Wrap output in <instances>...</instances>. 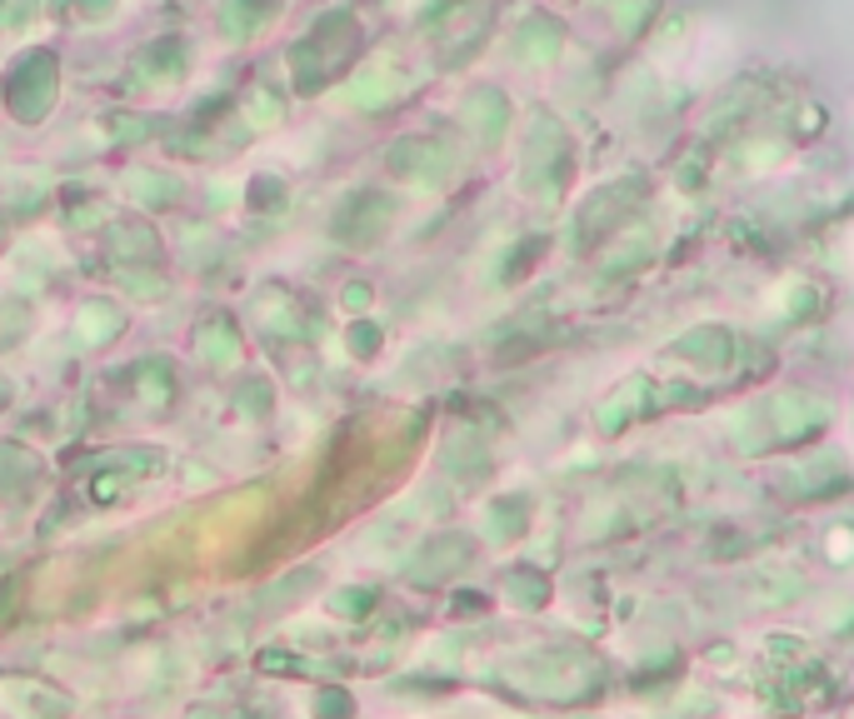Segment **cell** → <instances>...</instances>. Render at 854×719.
Returning <instances> with one entry per match:
<instances>
[{
	"mask_svg": "<svg viewBox=\"0 0 854 719\" xmlns=\"http://www.w3.org/2000/svg\"><path fill=\"white\" fill-rule=\"evenodd\" d=\"M340 36H356V25H350V15L335 11V15H325L296 50H290V65H296L300 91H321L325 75H335L345 60H350V46H340Z\"/></svg>",
	"mask_w": 854,
	"mask_h": 719,
	"instance_id": "cell-1",
	"label": "cell"
},
{
	"mask_svg": "<svg viewBox=\"0 0 854 719\" xmlns=\"http://www.w3.org/2000/svg\"><path fill=\"white\" fill-rule=\"evenodd\" d=\"M5 95H11V110L21 120H40L50 110V100H56V60L40 56V50L21 56L15 60V71H11Z\"/></svg>",
	"mask_w": 854,
	"mask_h": 719,
	"instance_id": "cell-2",
	"label": "cell"
},
{
	"mask_svg": "<svg viewBox=\"0 0 854 719\" xmlns=\"http://www.w3.org/2000/svg\"><path fill=\"white\" fill-rule=\"evenodd\" d=\"M385 225H390V201L370 190V195H350V201L335 211L330 236L340 240V245H375Z\"/></svg>",
	"mask_w": 854,
	"mask_h": 719,
	"instance_id": "cell-3",
	"label": "cell"
},
{
	"mask_svg": "<svg viewBox=\"0 0 854 719\" xmlns=\"http://www.w3.org/2000/svg\"><path fill=\"white\" fill-rule=\"evenodd\" d=\"M465 540H455V535H445V540H430L425 550L405 565V579H416V585H435V579H445L450 570H460L465 560Z\"/></svg>",
	"mask_w": 854,
	"mask_h": 719,
	"instance_id": "cell-4",
	"label": "cell"
},
{
	"mask_svg": "<svg viewBox=\"0 0 854 719\" xmlns=\"http://www.w3.org/2000/svg\"><path fill=\"white\" fill-rule=\"evenodd\" d=\"M40 484V460L21 445H0V500H25Z\"/></svg>",
	"mask_w": 854,
	"mask_h": 719,
	"instance_id": "cell-5",
	"label": "cell"
},
{
	"mask_svg": "<svg viewBox=\"0 0 854 719\" xmlns=\"http://www.w3.org/2000/svg\"><path fill=\"white\" fill-rule=\"evenodd\" d=\"M131 380H135V395H141L151 410H166V405L176 400V375H170V366L155 360V355H145L141 366L131 370Z\"/></svg>",
	"mask_w": 854,
	"mask_h": 719,
	"instance_id": "cell-6",
	"label": "cell"
},
{
	"mask_svg": "<svg viewBox=\"0 0 854 719\" xmlns=\"http://www.w3.org/2000/svg\"><path fill=\"white\" fill-rule=\"evenodd\" d=\"M270 15H275V0H226V5H220V31H226L230 40H245V36H255Z\"/></svg>",
	"mask_w": 854,
	"mask_h": 719,
	"instance_id": "cell-7",
	"label": "cell"
},
{
	"mask_svg": "<svg viewBox=\"0 0 854 719\" xmlns=\"http://www.w3.org/2000/svg\"><path fill=\"white\" fill-rule=\"evenodd\" d=\"M255 320H261L270 335H285V340H300V335H305V325H300V315L285 290H265V296L255 300Z\"/></svg>",
	"mask_w": 854,
	"mask_h": 719,
	"instance_id": "cell-8",
	"label": "cell"
},
{
	"mask_svg": "<svg viewBox=\"0 0 854 719\" xmlns=\"http://www.w3.org/2000/svg\"><path fill=\"white\" fill-rule=\"evenodd\" d=\"M110 250L120 255V265H141V260L160 255V240L141 220H125V225H110Z\"/></svg>",
	"mask_w": 854,
	"mask_h": 719,
	"instance_id": "cell-9",
	"label": "cell"
},
{
	"mask_svg": "<svg viewBox=\"0 0 854 719\" xmlns=\"http://www.w3.org/2000/svg\"><path fill=\"white\" fill-rule=\"evenodd\" d=\"M120 310L110 305V300H85L81 305V325H75V335H81V345H106L120 335Z\"/></svg>",
	"mask_w": 854,
	"mask_h": 719,
	"instance_id": "cell-10",
	"label": "cell"
},
{
	"mask_svg": "<svg viewBox=\"0 0 854 719\" xmlns=\"http://www.w3.org/2000/svg\"><path fill=\"white\" fill-rule=\"evenodd\" d=\"M160 450H110V455H100L95 460V470L100 475H120V480L131 484V480H145L151 470H160Z\"/></svg>",
	"mask_w": 854,
	"mask_h": 719,
	"instance_id": "cell-11",
	"label": "cell"
},
{
	"mask_svg": "<svg viewBox=\"0 0 854 719\" xmlns=\"http://www.w3.org/2000/svg\"><path fill=\"white\" fill-rule=\"evenodd\" d=\"M201 355L211 360L215 370H226V366H236V360H240V331L230 325L226 315H215L211 325L201 331Z\"/></svg>",
	"mask_w": 854,
	"mask_h": 719,
	"instance_id": "cell-12",
	"label": "cell"
},
{
	"mask_svg": "<svg viewBox=\"0 0 854 719\" xmlns=\"http://www.w3.org/2000/svg\"><path fill=\"white\" fill-rule=\"evenodd\" d=\"M135 75H151V81H180L185 75V50L176 46V40H155L151 50H145L141 60H135Z\"/></svg>",
	"mask_w": 854,
	"mask_h": 719,
	"instance_id": "cell-13",
	"label": "cell"
},
{
	"mask_svg": "<svg viewBox=\"0 0 854 719\" xmlns=\"http://www.w3.org/2000/svg\"><path fill=\"white\" fill-rule=\"evenodd\" d=\"M11 699L25 719H65L71 715V699L56 695V690H40V684H15Z\"/></svg>",
	"mask_w": 854,
	"mask_h": 719,
	"instance_id": "cell-14",
	"label": "cell"
},
{
	"mask_svg": "<svg viewBox=\"0 0 854 719\" xmlns=\"http://www.w3.org/2000/svg\"><path fill=\"white\" fill-rule=\"evenodd\" d=\"M131 195L141 205H176L180 180L176 176H160V170H135V176H131Z\"/></svg>",
	"mask_w": 854,
	"mask_h": 719,
	"instance_id": "cell-15",
	"label": "cell"
},
{
	"mask_svg": "<svg viewBox=\"0 0 854 719\" xmlns=\"http://www.w3.org/2000/svg\"><path fill=\"white\" fill-rule=\"evenodd\" d=\"M325 604H330L335 620H365V614L375 610V590H356V585H350V590H335Z\"/></svg>",
	"mask_w": 854,
	"mask_h": 719,
	"instance_id": "cell-16",
	"label": "cell"
},
{
	"mask_svg": "<svg viewBox=\"0 0 854 719\" xmlns=\"http://www.w3.org/2000/svg\"><path fill=\"white\" fill-rule=\"evenodd\" d=\"M120 280H125V290H131V296H141V300L166 296V275L145 271V265H120Z\"/></svg>",
	"mask_w": 854,
	"mask_h": 719,
	"instance_id": "cell-17",
	"label": "cell"
},
{
	"mask_svg": "<svg viewBox=\"0 0 854 719\" xmlns=\"http://www.w3.org/2000/svg\"><path fill=\"white\" fill-rule=\"evenodd\" d=\"M255 664H261L265 674H315V664L300 660V655H290V649H261Z\"/></svg>",
	"mask_w": 854,
	"mask_h": 719,
	"instance_id": "cell-18",
	"label": "cell"
},
{
	"mask_svg": "<svg viewBox=\"0 0 854 719\" xmlns=\"http://www.w3.org/2000/svg\"><path fill=\"white\" fill-rule=\"evenodd\" d=\"M356 715V699L345 695L340 684H321V695H315V719H350Z\"/></svg>",
	"mask_w": 854,
	"mask_h": 719,
	"instance_id": "cell-19",
	"label": "cell"
},
{
	"mask_svg": "<svg viewBox=\"0 0 854 719\" xmlns=\"http://www.w3.org/2000/svg\"><path fill=\"white\" fill-rule=\"evenodd\" d=\"M315 579H321V575H315V570H296V575L275 579V585L261 595V600H265V604H285V600H290V595H305L310 585H315Z\"/></svg>",
	"mask_w": 854,
	"mask_h": 719,
	"instance_id": "cell-20",
	"label": "cell"
},
{
	"mask_svg": "<svg viewBox=\"0 0 854 719\" xmlns=\"http://www.w3.org/2000/svg\"><path fill=\"white\" fill-rule=\"evenodd\" d=\"M250 116H255V125H275L285 116V100L275 91H250Z\"/></svg>",
	"mask_w": 854,
	"mask_h": 719,
	"instance_id": "cell-21",
	"label": "cell"
},
{
	"mask_svg": "<svg viewBox=\"0 0 854 719\" xmlns=\"http://www.w3.org/2000/svg\"><path fill=\"white\" fill-rule=\"evenodd\" d=\"M245 410L250 415H265V410H270V385H265V380H250V385H245Z\"/></svg>",
	"mask_w": 854,
	"mask_h": 719,
	"instance_id": "cell-22",
	"label": "cell"
},
{
	"mask_svg": "<svg viewBox=\"0 0 854 719\" xmlns=\"http://www.w3.org/2000/svg\"><path fill=\"white\" fill-rule=\"evenodd\" d=\"M275 195L285 201V185H275L270 176H261L255 185H250V201H255V205H275Z\"/></svg>",
	"mask_w": 854,
	"mask_h": 719,
	"instance_id": "cell-23",
	"label": "cell"
},
{
	"mask_svg": "<svg viewBox=\"0 0 854 719\" xmlns=\"http://www.w3.org/2000/svg\"><path fill=\"white\" fill-rule=\"evenodd\" d=\"M375 345H380V335L370 331V325H365V331H360V325H356V331H350V350H356V355H370V350H375Z\"/></svg>",
	"mask_w": 854,
	"mask_h": 719,
	"instance_id": "cell-24",
	"label": "cell"
},
{
	"mask_svg": "<svg viewBox=\"0 0 854 719\" xmlns=\"http://www.w3.org/2000/svg\"><path fill=\"white\" fill-rule=\"evenodd\" d=\"M15 610V579H0V620Z\"/></svg>",
	"mask_w": 854,
	"mask_h": 719,
	"instance_id": "cell-25",
	"label": "cell"
},
{
	"mask_svg": "<svg viewBox=\"0 0 854 719\" xmlns=\"http://www.w3.org/2000/svg\"><path fill=\"white\" fill-rule=\"evenodd\" d=\"M365 300H370L365 285H350V290H345V305H350V310H365Z\"/></svg>",
	"mask_w": 854,
	"mask_h": 719,
	"instance_id": "cell-26",
	"label": "cell"
},
{
	"mask_svg": "<svg viewBox=\"0 0 854 719\" xmlns=\"http://www.w3.org/2000/svg\"><path fill=\"white\" fill-rule=\"evenodd\" d=\"M11 400V380H0V405Z\"/></svg>",
	"mask_w": 854,
	"mask_h": 719,
	"instance_id": "cell-27",
	"label": "cell"
},
{
	"mask_svg": "<svg viewBox=\"0 0 854 719\" xmlns=\"http://www.w3.org/2000/svg\"><path fill=\"white\" fill-rule=\"evenodd\" d=\"M195 719H211V715H195ZM215 719H220V715H215ZM236 719H245V715H236Z\"/></svg>",
	"mask_w": 854,
	"mask_h": 719,
	"instance_id": "cell-28",
	"label": "cell"
},
{
	"mask_svg": "<svg viewBox=\"0 0 854 719\" xmlns=\"http://www.w3.org/2000/svg\"><path fill=\"white\" fill-rule=\"evenodd\" d=\"M0 240H5V220H0Z\"/></svg>",
	"mask_w": 854,
	"mask_h": 719,
	"instance_id": "cell-29",
	"label": "cell"
}]
</instances>
